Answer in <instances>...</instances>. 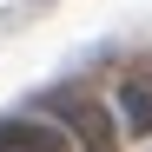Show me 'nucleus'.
I'll return each instance as SVG.
<instances>
[{
  "instance_id": "1",
  "label": "nucleus",
  "mask_w": 152,
  "mask_h": 152,
  "mask_svg": "<svg viewBox=\"0 0 152 152\" xmlns=\"http://www.w3.org/2000/svg\"><path fill=\"white\" fill-rule=\"evenodd\" d=\"M46 113L60 119L66 139H80V152H119V119L106 99H86V93H53Z\"/></svg>"
},
{
  "instance_id": "2",
  "label": "nucleus",
  "mask_w": 152,
  "mask_h": 152,
  "mask_svg": "<svg viewBox=\"0 0 152 152\" xmlns=\"http://www.w3.org/2000/svg\"><path fill=\"white\" fill-rule=\"evenodd\" d=\"M0 152H73V139L60 132L53 119H27V113H7V119H0Z\"/></svg>"
},
{
  "instance_id": "3",
  "label": "nucleus",
  "mask_w": 152,
  "mask_h": 152,
  "mask_svg": "<svg viewBox=\"0 0 152 152\" xmlns=\"http://www.w3.org/2000/svg\"><path fill=\"white\" fill-rule=\"evenodd\" d=\"M113 119L126 126V132L152 139V73H126L119 93H113Z\"/></svg>"
}]
</instances>
